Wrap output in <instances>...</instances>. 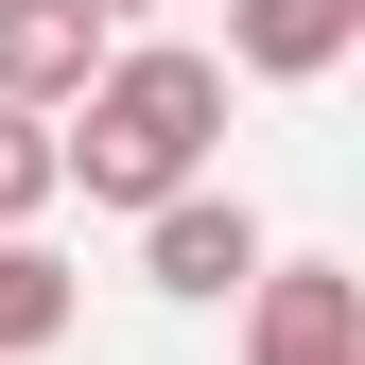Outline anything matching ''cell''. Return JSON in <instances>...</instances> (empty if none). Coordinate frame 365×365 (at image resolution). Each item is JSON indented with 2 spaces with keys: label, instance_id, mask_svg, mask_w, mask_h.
<instances>
[{
  "label": "cell",
  "instance_id": "3",
  "mask_svg": "<svg viewBox=\"0 0 365 365\" xmlns=\"http://www.w3.org/2000/svg\"><path fill=\"white\" fill-rule=\"evenodd\" d=\"M261 261H279V244H261L244 192H174V209H140V279H157V296H244Z\"/></svg>",
  "mask_w": 365,
  "mask_h": 365
},
{
  "label": "cell",
  "instance_id": "2",
  "mask_svg": "<svg viewBox=\"0 0 365 365\" xmlns=\"http://www.w3.org/2000/svg\"><path fill=\"white\" fill-rule=\"evenodd\" d=\"M244 365H365V279L348 261H261L244 279Z\"/></svg>",
  "mask_w": 365,
  "mask_h": 365
},
{
  "label": "cell",
  "instance_id": "5",
  "mask_svg": "<svg viewBox=\"0 0 365 365\" xmlns=\"http://www.w3.org/2000/svg\"><path fill=\"white\" fill-rule=\"evenodd\" d=\"M348 35H365V0H226V53H244L261 87H313V70H348Z\"/></svg>",
  "mask_w": 365,
  "mask_h": 365
},
{
  "label": "cell",
  "instance_id": "8",
  "mask_svg": "<svg viewBox=\"0 0 365 365\" xmlns=\"http://www.w3.org/2000/svg\"><path fill=\"white\" fill-rule=\"evenodd\" d=\"M87 18H105V35H122V18H157V0H87Z\"/></svg>",
  "mask_w": 365,
  "mask_h": 365
},
{
  "label": "cell",
  "instance_id": "4",
  "mask_svg": "<svg viewBox=\"0 0 365 365\" xmlns=\"http://www.w3.org/2000/svg\"><path fill=\"white\" fill-rule=\"evenodd\" d=\"M105 53H122V35L87 18V0H0V105H18V122H70Z\"/></svg>",
  "mask_w": 365,
  "mask_h": 365
},
{
  "label": "cell",
  "instance_id": "6",
  "mask_svg": "<svg viewBox=\"0 0 365 365\" xmlns=\"http://www.w3.org/2000/svg\"><path fill=\"white\" fill-rule=\"evenodd\" d=\"M53 331H70V261H53V244L18 226V244H0V365H35Z\"/></svg>",
  "mask_w": 365,
  "mask_h": 365
},
{
  "label": "cell",
  "instance_id": "7",
  "mask_svg": "<svg viewBox=\"0 0 365 365\" xmlns=\"http://www.w3.org/2000/svg\"><path fill=\"white\" fill-rule=\"evenodd\" d=\"M53 192H70V174H53V122H18V105H0V244H18Z\"/></svg>",
  "mask_w": 365,
  "mask_h": 365
},
{
  "label": "cell",
  "instance_id": "1",
  "mask_svg": "<svg viewBox=\"0 0 365 365\" xmlns=\"http://www.w3.org/2000/svg\"><path fill=\"white\" fill-rule=\"evenodd\" d=\"M209 140H226V70L174 53V35H140V53H105L87 105L53 122V174H70L87 209H174L209 174Z\"/></svg>",
  "mask_w": 365,
  "mask_h": 365
}]
</instances>
